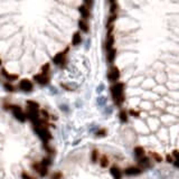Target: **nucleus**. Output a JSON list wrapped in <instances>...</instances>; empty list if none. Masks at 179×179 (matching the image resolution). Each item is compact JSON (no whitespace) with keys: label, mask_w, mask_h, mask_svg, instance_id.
Here are the masks:
<instances>
[{"label":"nucleus","mask_w":179,"mask_h":179,"mask_svg":"<svg viewBox=\"0 0 179 179\" xmlns=\"http://www.w3.org/2000/svg\"><path fill=\"white\" fill-rule=\"evenodd\" d=\"M42 163H43L44 166H46V167H49L51 165V157H45V158H43L42 159Z\"/></svg>","instance_id":"obj_23"},{"label":"nucleus","mask_w":179,"mask_h":179,"mask_svg":"<svg viewBox=\"0 0 179 179\" xmlns=\"http://www.w3.org/2000/svg\"><path fill=\"white\" fill-rule=\"evenodd\" d=\"M81 40H82V38H81V35L80 34H74V36H73V45H78V44L81 43Z\"/></svg>","instance_id":"obj_22"},{"label":"nucleus","mask_w":179,"mask_h":179,"mask_svg":"<svg viewBox=\"0 0 179 179\" xmlns=\"http://www.w3.org/2000/svg\"><path fill=\"white\" fill-rule=\"evenodd\" d=\"M78 28H80L82 32H84V33H86V32L88 30V26H87L85 20H80V21H78Z\"/></svg>","instance_id":"obj_19"},{"label":"nucleus","mask_w":179,"mask_h":179,"mask_svg":"<svg viewBox=\"0 0 179 179\" xmlns=\"http://www.w3.org/2000/svg\"><path fill=\"white\" fill-rule=\"evenodd\" d=\"M112 99L115 103V105H122L124 102V84L123 83H115L111 86Z\"/></svg>","instance_id":"obj_1"},{"label":"nucleus","mask_w":179,"mask_h":179,"mask_svg":"<svg viewBox=\"0 0 179 179\" xmlns=\"http://www.w3.org/2000/svg\"><path fill=\"white\" fill-rule=\"evenodd\" d=\"M141 172H142L141 168L134 167V166H130V167H128L127 169H124V171H123V174H124L126 176H138V175H140Z\"/></svg>","instance_id":"obj_9"},{"label":"nucleus","mask_w":179,"mask_h":179,"mask_svg":"<svg viewBox=\"0 0 179 179\" xmlns=\"http://www.w3.org/2000/svg\"><path fill=\"white\" fill-rule=\"evenodd\" d=\"M99 161H100V166L102 167V168H108V166H109V158H108V156H105V154H103L102 157L99 159Z\"/></svg>","instance_id":"obj_15"},{"label":"nucleus","mask_w":179,"mask_h":179,"mask_svg":"<svg viewBox=\"0 0 179 179\" xmlns=\"http://www.w3.org/2000/svg\"><path fill=\"white\" fill-rule=\"evenodd\" d=\"M1 73H2V75L5 76V78H7L8 81H16L18 78V75H15V74H10L8 73L5 68H2V71H1Z\"/></svg>","instance_id":"obj_12"},{"label":"nucleus","mask_w":179,"mask_h":179,"mask_svg":"<svg viewBox=\"0 0 179 179\" xmlns=\"http://www.w3.org/2000/svg\"><path fill=\"white\" fill-rule=\"evenodd\" d=\"M100 159V152L97 149H93L92 152H91V161L93 163H96Z\"/></svg>","instance_id":"obj_14"},{"label":"nucleus","mask_w":179,"mask_h":179,"mask_svg":"<svg viewBox=\"0 0 179 179\" xmlns=\"http://www.w3.org/2000/svg\"><path fill=\"white\" fill-rule=\"evenodd\" d=\"M114 58H115V49H113V48L108 49V53H106V60H108V62L112 63L114 60Z\"/></svg>","instance_id":"obj_16"},{"label":"nucleus","mask_w":179,"mask_h":179,"mask_svg":"<svg viewBox=\"0 0 179 179\" xmlns=\"http://www.w3.org/2000/svg\"><path fill=\"white\" fill-rule=\"evenodd\" d=\"M108 78H109V81H111V82H117L120 78L119 68L115 67V66H113V67L110 68L109 72H108Z\"/></svg>","instance_id":"obj_8"},{"label":"nucleus","mask_w":179,"mask_h":179,"mask_svg":"<svg viewBox=\"0 0 179 179\" xmlns=\"http://www.w3.org/2000/svg\"><path fill=\"white\" fill-rule=\"evenodd\" d=\"M32 168L34 169L42 178L44 177H46L47 175H48V167H46V166H44L42 162H34L33 165H32Z\"/></svg>","instance_id":"obj_4"},{"label":"nucleus","mask_w":179,"mask_h":179,"mask_svg":"<svg viewBox=\"0 0 179 179\" xmlns=\"http://www.w3.org/2000/svg\"><path fill=\"white\" fill-rule=\"evenodd\" d=\"M84 2H85V6H87V7H91V6H92L93 0H84Z\"/></svg>","instance_id":"obj_29"},{"label":"nucleus","mask_w":179,"mask_h":179,"mask_svg":"<svg viewBox=\"0 0 179 179\" xmlns=\"http://www.w3.org/2000/svg\"><path fill=\"white\" fill-rule=\"evenodd\" d=\"M78 10H80V12H81L82 17L83 18H88V16H90V11H88V7H87V6L83 5V6L78 7Z\"/></svg>","instance_id":"obj_13"},{"label":"nucleus","mask_w":179,"mask_h":179,"mask_svg":"<svg viewBox=\"0 0 179 179\" xmlns=\"http://www.w3.org/2000/svg\"><path fill=\"white\" fill-rule=\"evenodd\" d=\"M68 49H65L64 51H60V53H57L54 57H53V62L54 64L58 65V66H63L66 62V54H67Z\"/></svg>","instance_id":"obj_5"},{"label":"nucleus","mask_w":179,"mask_h":179,"mask_svg":"<svg viewBox=\"0 0 179 179\" xmlns=\"http://www.w3.org/2000/svg\"><path fill=\"white\" fill-rule=\"evenodd\" d=\"M110 174H111V176L113 177V179H122V175H123V172L122 170L120 169L118 166H112L111 168H110Z\"/></svg>","instance_id":"obj_10"},{"label":"nucleus","mask_w":179,"mask_h":179,"mask_svg":"<svg viewBox=\"0 0 179 179\" xmlns=\"http://www.w3.org/2000/svg\"><path fill=\"white\" fill-rule=\"evenodd\" d=\"M51 179H63V172L62 171H56L51 176Z\"/></svg>","instance_id":"obj_25"},{"label":"nucleus","mask_w":179,"mask_h":179,"mask_svg":"<svg viewBox=\"0 0 179 179\" xmlns=\"http://www.w3.org/2000/svg\"><path fill=\"white\" fill-rule=\"evenodd\" d=\"M167 161H168V162H172V157L168 156V157H167Z\"/></svg>","instance_id":"obj_31"},{"label":"nucleus","mask_w":179,"mask_h":179,"mask_svg":"<svg viewBox=\"0 0 179 179\" xmlns=\"http://www.w3.org/2000/svg\"><path fill=\"white\" fill-rule=\"evenodd\" d=\"M21 179H36V178H35V177H33L32 175H29L28 172L23 171V172H21Z\"/></svg>","instance_id":"obj_27"},{"label":"nucleus","mask_w":179,"mask_h":179,"mask_svg":"<svg viewBox=\"0 0 179 179\" xmlns=\"http://www.w3.org/2000/svg\"><path fill=\"white\" fill-rule=\"evenodd\" d=\"M174 157L176 158V161H174V165H175V167H177V168H179V151H174Z\"/></svg>","instance_id":"obj_26"},{"label":"nucleus","mask_w":179,"mask_h":179,"mask_svg":"<svg viewBox=\"0 0 179 179\" xmlns=\"http://www.w3.org/2000/svg\"><path fill=\"white\" fill-rule=\"evenodd\" d=\"M9 111H11L12 115L15 117V119L17 120L18 122H20V123L26 122V120H27V115H26V112H24V110L21 109V106L16 105V104H11Z\"/></svg>","instance_id":"obj_3"},{"label":"nucleus","mask_w":179,"mask_h":179,"mask_svg":"<svg viewBox=\"0 0 179 179\" xmlns=\"http://www.w3.org/2000/svg\"><path fill=\"white\" fill-rule=\"evenodd\" d=\"M1 64H2V62H1V60H0V66H1Z\"/></svg>","instance_id":"obj_32"},{"label":"nucleus","mask_w":179,"mask_h":179,"mask_svg":"<svg viewBox=\"0 0 179 179\" xmlns=\"http://www.w3.org/2000/svg\"><path fill=\"white\" fill-rule=\"evenodd\" d=\"M138 163H139L140 167H145V168H149L151 166L150 165V159L148 157H145V156L138 159Z\"/></svg>","instance_id":"obj_11"},{"label":"nucleus","mask_w":179,"mask_h":179,"mask_svg":"<svg viewBox=\"0 0 179 179\" xmlns=\"http://www.w3.org/2000/svg\"><path fill=\"white\" fill-rule=\"evenodd\" d=\"M133 152H134V156L139 159V158H141V157L145 156V149L142 147H136L134 150H133Z\"/></svg>","instance_id":"obj_17"},{"label":"nucleus","mask_w":179,"mask_h":179,"mask_svg":"<svg viewBox=\"0 0 179 179\" xmlns=\"http://www.w3.org/2000/svg\"><path fill=\"white\" fill-rule=\"evenodd\" d=\"M119 118H120V121H121L122 123H127V122H128V112L124 111V110L120 111Z\"/></svg>","instance_id":"obj_18"},{"label":"nucleus","mask_w":179,"mask_h":179,"mask_svg":"<svg viewBox=\"0 0 179 179\" xmlns=\"http://www.w3.org/2000/svg\"><path fill=\"white\" fill-rule=\"evenodd\" d=\"M3 87H5V90L8 91V92H15V91H16V87L12 85L11 83H5V84H3Z\"/></svg>","instance_id":"obj_21"},{"label":"nucleus","mask_w":179,"mask_h":179,"mask_svg":"<svg viewBox=\"0 0 179 179\" xmlns=\"http://www.w3.org/2000/svg\"><path fill=\"white\" fill-rule=\"evenodd\" d=\"M34 131L43 143H49V141L53 139L51 131L48 130V126H44V124L34 126Z\"/></svg>","instance_id":"obj_2"},{"label":"nucleus","mask_w":179,"mask_h":179,"mask_svg":"<svg viewBox=\"0 0 179 179\" xmlns=\"http://www.w3.org/2000/svg\"><path fill=\"white\" fill-rule=\"evenodd\" d=\"M19 88L21 90V91H24L26 93H30L33 90H34V84H33V82L30 81V80H23V81H20V83H19Z\"/></svg>","instance_id":"obj_7"},{"label":"nucleus","mask_w":179,"mask_h":179,"mask_svg":"<svg viewBox=\"0 0 179 179\" xmlns=\"http://www.w3.org/2000/svg\"><path fill=\"white\" fill-rule=\"evenodd\" d=\"M34 81L36 83H38L39 85H47L51 81V77H49V74L39 73V74H36L34 76Z\"/></svg>","instance_id":"obj_6"},{"label":"nucleus","mask_w":179,"mask_h":179,"mask_svg":"<svg viewBox=\"0 0 179 179\" xmlns=\"http://www.w3.org/2000/svg\"><path fill=\"white\" fill-rule=\"evenodd\" d=\"M129 113H130L132 117H139V113H138L136 111H133V110H130V112H129Z\"/></svg>","instance_id":"obj_30"},{"label":"nucleus","mask_w":179,"mask_h":179,"mask_svg":"<svg viewBox=\"0 0 179 179\" xmlns=\"http://www.w3.org/2000/svg\"><path fill=\"white\" fill-rule=\"evenodd\" d=\"M27 106L29 108H34V109H39V104L35 101H32V100H28L27 101Z\"/></svg>","instance_id":"obj_24"},{"label":"nucleus","mask_w":179,"mask_h":179,"mask_svg":"<svg viewBox=\"0 0 179 179\" xmlns=\"http://www.w3.org/2000/svg\"><path fill=\"white\" fill-rule=\"evenodd\" d=\"M151 156H152V158H154L156 161H158V162L162 161V157L160 154H157V152H151Z\"/></svg>","instance_id":"obj_28"},{"label":"nucleus","mask_w":179,"mask_h":179,"mask_svg":"<svg viewBox=\"0 0 179 179\" xmlns=\"http://www.w3.org/2000/svg\"><path fill=\"white\" fill-rule=\"evenodd\" d=\"M106 129H99V130H96L95 131V136H97V138H103V136H106Z\"/></svg>","instance_id":"obj_20"}]
</instances>
